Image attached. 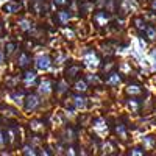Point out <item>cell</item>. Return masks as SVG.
<instances>
[{
	"mask_svg": "<svg viewBox=\"0 0 156 156\" xmlns=\"http://www.w3.org/2000/svg\"><path fill=\"white\" fill-rule=\"evenodd\" d=\"M83 59H84V62H86V66L92 67V69L98 67V64H100V61H98L97 55H94V51H87V53H84Z\"/></svg>",
	"mask_w": 156,
	"mask_h": 156,
	"instance_id": "obj_1",
	"label": "cell"
},
{
	"mask_svg": "<svg viewBox=\"0 0 156 156\" xmlns=\"http://www.w3.org/2000/svg\"><path fill=\"white\" fill-rule=\"evenodd\" d=\"M22 9V3L19 2V0H12V2H8L5 6H3V11L9 12V14H16V12H19Z\"/></svg>",
	"mask_w": 156,
	"mask_h": 156,
	"instance_id": "obj_2",
	"label": "cell"
},
{
	"mask_svg": "<svg viewBox=\"0 0 156 156\" xmlns=\"http://www.w3.org/2000/svg\"><path fill=\"white\" fill-rule=\"evenodd\" d=\"M137 9V3L134 2V0H122V5H120V11L122 14H126V12H131Z\"/></svg>",
	"mask_w": 156,
	"mask_h": 156,
	"instance_id": "obj_3",
	"label": "cell"
},
{
	"mask_svg": "<svg viewBox=\"0 0 156 156\" xmlns=\"http://www.w3.org/2000/svg\"><path fill=\"white\" fill-rule=\"evenodd\" d=\"M36 66H37V69H41V70H47L50 67V56L48 55H41L36 59Z\"/></svg>",
	"mask_w": 156,
	"mask_h": 156,
	"instance_id": "obj_4",
	"label": "cell"
},
{
	"mask_svg": "<svg viewBox=\"0 0 156 156\" xmlns=\"http://www.w3.org/2000/svg\"><path fill=\"white\" fill-rule=\"evenodd\" d=\"M94 22L98 25V27H103V25L108 23V14L105 11H98L97 14L94 16Z\"/></svg>",
	"mask_w": 156,
	"mask_h": 156,
	"instance_id": "obj_5",
	"label": "cell"
},
{
	"mask_svg": "<svg viewBox=\"0 0 156 156\" xmlns=\"http://www.w3.org/2000/svg\"><path fill=\"white\" fill-rule=\"evenodd\" d=\"M142 144H144V147H145L147 150H153V148H156V136L150 134V136L142 137Z\"/></svg>",
	"mask_w": 156,
	"mask_h": 156,
	"instance_id": "obj_6",
	"label": "cell"
},
{
	"mask_svg": "<svg viewBox=\"0 0 156 156\" xmlns=\"http://www.w3.org/2000/svg\"><path fill=\"white\" fill-rule=\"evenodd\" d=\"M73 105H75L78 109H84L86 105H87V100H86L84 97H81V95H75V97H73Z\"/></svg>",
	"mask_w": 156,
	"mask_h": 156,
	"instance_id": "obj_7",
	"label": "cell"
},
{
	"mask_svg": "<svg viewBox=\"0 0 156 156\" xmlns=\"http://www.w3.org/2000/svg\"><path fill=\"white\" fill-rule=\"evenodd\" d=\"M39 105V100L36 95H28L27 97V111H33Z\"/></svg>",
	"mask_w": 156,
	"mask_h": 156,
	"instance_id": "obj_8",
	"label": "cell"
},
{
	"mask_svg": "<svg viewBox=\"0 0 156 156\" xmlns=\"http://www.w3.org/2000/svg\"><path fill=\"white\" fill-rule=\"evenodd\" d=\"M80 66H76V64H72V66H69L67 67V70H66V75L69 76V78H75L78 73H80Z\"/></svg>",
	"mask_w": 156,
	"mask_h": 156,
	"instance_id": "obj_9",
	"label": "cell"
},
{
	"mask_svg": "<svg viewBox=\"0 0 156 156\" xmlns=\"http://www.w3.org/2000/svg\"><path fill=\"white\" fill-rule=\"evenodd\" d=\"M56 19H58L59 23H66L70 19V12L69 11H59L58 14H56Z\"/></svg>",
	"mask_w": 156,
	"mask_h": 156,
	"instance_id": "obj_10",
	"label": "cell"
},
{
	"mask_svg": "<svg viewBox=\"0 0 156 156\" xmlns=\"http://www.w3.org/2000/svg\"><path fill=\"white\" fill-rule=\"evenodd\" d=\"M120 81H122V78H120L119 73H109V78L106 80V83L109 86H115V84H119Z\"/></svg>",
	"mask_w": 156,
	"mask_h": 156,
	"instance_id": "obj_11",
	"label": "cell"
},
{
	"mask_svg": "<svg viewBox=\"0 0 156 156\" xmlns=\"http://www.w3.org/2000/svg\"><path fill=\"white\" fill-rule=\"evenodd\" d=\"M50 86H51V81H50V80L42 81V83H41V87H39L41 94H48V92H50Z\"/></svg>",
	"mask_w": 156,
	"mask_h": 156,
	"instance_id": "obj_12",
	"label": "cell"
},
{
	"mask_svg": "<svg viewBox=\"0 0 156 156\" xmlns=\"http://www.w3.org/2000/svg\"><path fill=\"white\" fill-rule=\"evenodd\" d=\"M126 90H128V94H131V95H139V94H142V89H140V86H137V84H131Z\"/></svg>",
	"mask_w": 156,
	"mask_h": 156,
	"instance_id": "obj_13",
	"label": "cell"
},
{
	"mask_svg": "<svg viewBox=\"0 0 156 156\" xmlns=\"http://www.w3.org/2000/svg\"><path fill=\"white\" fill-rule=\"evenodd\" d=\"M134 25H136V28H137V30H140V31H145V28H147L145 20H144V19H140V17L134 19Z\"/></svg>",
	"mask_w": 156,
	"mask_h": 156,
	"instance_id": "obj_14",
	"label": "cell"
},
{
	"mask_svg": "<svg viewBox=\"0 0 156 156\" xmlns=\"http://www.w3.org/2000/svg\"><path fill=\"white\" fill-rule=\"evenodd\" d=\"M17 64H19L20 67H27L28 64H30V58H28L27 55H25V53H22V55H20V58H19V61H17Z\"/></svg>",
	"mask_w": 156,
	"mask_h": 156,
	"instance_id": "obj_15",
	"label": "cell"
},
{
	"mask_svg": "<svg viewBox=\"0 0 156 156\" xmlns=\"http://www.w3.org/2000/svg\"><path fill=\"white\" fill-rule=\"evenodd\" d=\"M30 128L33 129V131H41V129H44V123L39 122V120H33L30 123Z\"/></svg>",
	"mask_w": 156,
	"mask_h": 156,
	"instance_id": "obj_16",
	"label": "cell"
},
{
	"mask_svg": "<svg viewBox=\"0 0 156 156\" xmlns=\"http://www.w3.org/2000/svg\"><path fill=\"white\" fill-rule=\"evenodd\" d=\"M145 33H147V37L150 39V41L156 39V28H154V27H147V28H145Z\"/></svg>",
	"mask_w": 156,
	"mask_h": 156,
	"instance_id": "obj_17",
	"label": "cell"
},
{
	"mask_svg": "<svg viewBox=\"0 0 156 156\" xmlns=\"http://www.w3.org/2000/svg\"><path fill=\"white\" fill-rule=\"evenodd\" d=\"M34 80H36V73L34 72H27L25 73V81H27V84L33 83Z\"/></svg>",
	"mask_w": 156,
	"mask_h": 156,
	"instance_id": "obj_18",
	"label": "cell"
},
{
	"mask_svg": "<svg viewBox=\"0 0 156 156\" xmlns=\"http://www.w3.org/2000/svg\"><path fill=\"white\" fill-rule=\"evenodd\" d=\"M115 133L119 134V136H120L122 139H123V137L126 136V131H125V128H123V125H120V123H119V125L115 126Z\"/></svg>",
	"mask_w": 156,
	"mask_h": 156,
	"instance_id": "obj_19",
	"label": "cell"
},
{
	"mask_svg": "<svg viewBox=\"0 0 156 156\" xmlns=\"http://www.w3.org/2000/svg\"><path fill=\"white\" fill-rule=\"evenodd\" d=\"M75 89H76V90H80V92H84V90L87 89V84H86L84 81H76Z\"/></svg>",
	"mask_w": 156,
	"mask_h": 156,
	"instance_id": "obj_20",
	"label": "cell"
},
{
	"mask_svg": "<svg viewBox=\"0 0 156 156\" xmlns=\"http://www.w3.org/2000/svg\"><path fill=\"white\" fill-rule=\"evenodd\" d=\"M66 90H67V84H66V81H59V83H58V92L62 94V92H66Z\"/></svg>",
	"mask_w": 156,
	"mask_h": 156,
	"instance_id": "obj_21",
	"label": "cell"
},
{
	"mask_svg": "<svg viewBox=\"0 0 156 156\" xmlns=\"http://www.w3.org/2000/svg\"><path fill=\"white\" fill-rule=\"evenodd\" d=\"M128 106L131 108L133 111H136V109L139 108V103L136 101V98H133V100H129V101H128Z\"/></svg>",
	"mask_w": 156,
	"mask_h": 156,
	"instance_id": "obj_22",
	"label": "cell"
},
{
	"mask_svg": "<svg viewBox=\"0 0 156 156\" xmlns=\"http://www.w3.org/2000/svg\"><path fill=\"white\" fill-rule=\"evenodd\" d=\"M19 25H20V28H22V30H28V28H30V22H28V20H25V19L20 20Z\"/></svg>",
	"mask_w": 156,
	"mask_h": 156,
	"instance_id": "obj_23",
	"label": "cell"
},
{
	"mask_svg": "<svg viewBox=\"0 0 156 156\" xmlns=\"http://www.w3.org/2000/svg\"><path fill=\"white\" fill-rule=\"evenodd\" d=\"M87 81L90 83H94V84H98L100 80H98V76H94V75H87Z\"/></svg>",
	"mask_w": 156,
	"mask_h": 156,
	"instance_id": "obj_24",
	"label": "cell"
},
{
	"mask_svg": "<svg viewBox=\"0 0 156 156\" xmlns=\"http://www.w3.org/2000/svg\"><path fill=\"white\" fill-rule=\"evenodd\" d=\"M69 3V0H55V5L56 6H66Z\"/></svg>",
	"mask_w": 156,
	"mask_h": 156,
	"instance_id": "obj_25",
	"label": "cell"
},
{
	"mask_svg": "<svg viewBox=\"0 0 156 156\" xmlns=\"http://www.w3.org/2000/svg\"><path fill=\"white\" fill-rule=\"evenodd\" d=\"M129 153H131V154H144L145 151L142 150V148H133V150L129 151Z\"/></svg>",
	"mask_w": 156,
	"mask_h": 156,
	"instance_id": "obj_26",
	"label": "cell"
},
{
	"mask_svg": "<svg viewBox=\"0 0 156 156\" xmlns=\"http://www.w3.org/2000/svg\"><path fill=\"white\" fill-rule=\"evenodd\" d=\"M90 6H92V5H90V3H83V6H81V11L87 12V11L90 9Z\"/></svg>",
	"mask_w": 156,
	"mask_h": 156,
	"instance_id": "obj_27",
	"label": "cell"
},
{
	"mask_svg": "<svg viewBox=\"0 0 156 156\" xmlns=\"http://www.w3.org/2000/svg\"><path fill=\"white\" fill-rule=\"evenodd\" d=\"M151 59H153V66H154V69H156V50L151 51Z\"/></svg>",
	"mask_w": 156,
	"mask_h": 156,
	"instance_id": "obj_28",
	"label": "cell"
},
{
	"mask_svg": "<svg viewBox=\"0 0 156 156\" xmlns=\"http://www.w3.org/2000/svg\"><path fill=\"white\" fill-rule=\"evenodd\" d=\"M139 45H140V48H145V47H147V44L142 41V39H139Z\"/></svg>",
	"mask_w": 156,
	"mask_h": 156,
	"instance_id": "obj_29",
	"label": "cell"
},
{
	"mask_svg": "<svg viewBox=\"0 0 156 156\" xmlns=\"http://www.w3.org/2000/svg\"><path fill=\"white\" fill-rule=\"evenodd\" d=\"M64 33H66V36H70V37L73 36V31H72V30H66Z\"/></svg>",
	"mask_w": 156,
	"mask_h": 156,
	"instance_id": "obj_30",
	"label": "cell"
},
{
	"mask_svg": "<svg viewBox=\"0 0 156 156\" xmlns=\"http://www.w3.org/2000/svg\"><path fill=\"white\" fill-rule=\"evenodd\" d=\"M3 58H5V56H3V53H2V51H0V64L3 62Z\"/></svg>",
	"mask_w": 156,
	"mask_h": 156,
	"instance_id": "obj_31",
	"label": "cell"
},
{
	"mask_svg": "<svg viewBox=\"0 0 156 156\" xmlns=\"http://www.w3.org/2000/svg\"><path fill=\"white\" fill-rule=\"evenodd\" d=\"M153 8H156V0H154V2H153Z\"/></svg>",
	"mask_w": 156,
	"mask_h": 156,
	"instance_id": "obj_32",
	"label": "cell"
}]
</instances>
